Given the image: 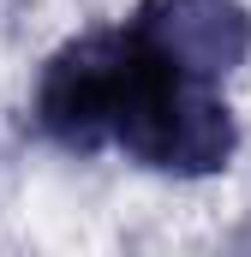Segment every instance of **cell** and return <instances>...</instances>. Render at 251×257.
Returning <instances> with one entry per match:
<instances>
[{
  "mask_svg": "<svg viewBox=\"0 0 251 257\" xmlns=\"http://www.w3.org/2000/svg\"><path fill=\"white\" fill-rule=\"evenodd\" d=\"M126 72H132V30H96L66 42L36 84V120L66 150H108L120 120Z\"/></svg>",
  "mask_w": 251,
  "mask_h": 257,
  "instance_id": "7a4b0ae2",
  "label": "cell"
},
{
  "mask_svg": "<svg viewBox=\"0 0 251 257\" xmlns=\"http://www.w3.org/2000/svg\"><path fill=\"white\" fill-rule=\"evenodd\" d=\"M239 132L227 102L215 96V84L186 78L180 66H168L156 48H144V36L132 30V78L120 96V120H114V150L132 162L156 168V174H215L227 168Z\"/></svg>",
  "mask_w": 251,
  "mask_h": 257,
  "instance_id": "6da1fadb",
  "label": "cell"
},
{
  "mask_svg": "<svg viewBox=\"0 0 251 257\" xmlns=\"http://www.w3.org/2000/svg\"><path fill=\"white\" fill-rule=\"evenodd\" d=\"M132 30L186 78L221 84L251 54V12L245 0H144Z\"/></svg>",
  "mask_w": 251,
  "mask_h": 257,
  "instance_id": "3957f363",
  "label": "cell"
}]
</instances>
